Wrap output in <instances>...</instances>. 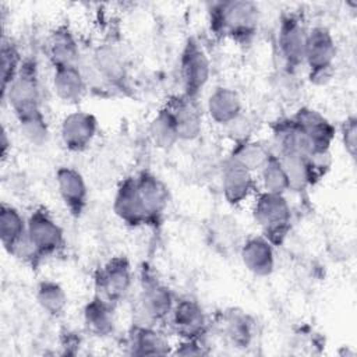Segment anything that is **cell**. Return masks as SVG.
Instances as JSON below:
<instances>
[{
	"mask_svg": "<svg viewBox=\"0 0 357 357\" xmlns=\"http://www.w3.org/2000/svg\"><path fill=\"white\" fill-rule=\"evenodd\" d=\"M96 294L117 304L127 297L132 286V268L126 255H114L100 265L93 276Z\"/></svg>",
	"mask_w": 357,
	"mask_h": 357,
	"instance_id": "cell-9",
	"label": "cell"
},
{
	"mask_svg": "<svg viewBox=\"0 0 357 357\" xmlns=\"http://www.w3.org/2000/svg\"><path fill=\"white\" fill-rule=\"evenodd\" d=\"M1 93L8 88L22 66V56L18 46L11 39L1 42Z\"/></svg>",
	"mask_w": 357,
	"mask_h": 357,
	"instance_id": "cell-33",
	"label": "cell"
},
{
	"mask_svg": "<svg viewBox=\"0 0 357 357\" xmlns=\"http://www.w3.org/2000/svg\"><path fill=\"white\" fill-rule=\"evenodd\" d=\"M272 153L273 152L265 144L251 138H244L234 142L229 156L255 174L264 167Z\"/></svg>",
	"mask_w": 357,
	"mask_h": 357,
	"instance_id": "cell-29",
	"label": "cell"
},
{
	"mask_svg": "<svg viewBox=\"0 0 357 357\" xmlns=\"http://www.w3.org/2000/svg\"><path fill=\"white\" fill-rule=\"evenodd\" d=\"M126 347L132 356H166L173 350L169 339L156 326L135 324L127 335Z\"/></svg>",
	"mask_w": 357,
	"mask_h": 357,
	"instance_id": "cell-22",
	"label": "cell"
},
{
	"mask_svg": "<svg viewBox=\"0 0 357 357\" xmlns=\"http://www.w3.org/2000/svg\"><path fill=\"white\" fill-rule=\"evenodd\" d=\"M82 318L86 331L96 337H107L114 331V304L95 296L85 304Z\"/></svg>",
	"mask_w": 357,
	"mask_h": 357,
	"instance_id": "cell-26",
	"label": "cell"
},
{
	"mask_svg": "<svg viewBox=\"0 0 357 357\" xmlns=\"http://www.w3.org/2000/svg\"><path fill=\"white\" fill-rule=\"evenodd\" d=\"M340 137H342L343 148L347 152V155L351 159H356V153H357V117L354 114H350L342 123Z\"/></svg>",
	"mask_w": 357,
	"mask_h": 357,
	"instance_id": "cell-35",
	"label": "cell"
},
{
	"mask_svg": "<svg viewBox=\"0 0 357 357\" xmlns=\"http://www.w3.org/2000/svg\"><path fill=\"white\" fill-rule=\"evenodd\" d=\"M336 53L335 39L326 26L315 25L308 29L304 66L307 67L311 82L321 85L331 78Z\"/></svg>",
	"mask_w": 357,
	"mask_h": 357,
	"instance_id": "cell-5",
	"label": "cell"
},
{
	"mask_svg": "<svg viewBox=\"0 0 357 357\" xmlns=\"http://www.w3.org/2000/svg\"><path fill=\"white\" fill-rule=\"evenodd\" d=\"M0 145H1V159L4 160V159L7 158L8 149L11 148V141L8 139V135H7V131H6L4 127H3V130H1V141H0Z\"/></svg>",
	"mask_w": 357,
	"mask_h": 357,
	"instance_id": "cell-37",
	"label": "cell"
},
{
	"mask_svg": "<svg viewBox=\"0 0 357 357\" xmlns=\"http://www.w3.org/2000/svg\"><path fill=\"white\" fill-rule=\"evenodd\" d=\"M113 212L128 227H141L146 225V216L138 194L135 176H127L119 183L113 198Z\"/></svg>",
	"mask_w": 357,
	"mask_h": 357,
	"instance_id": "cell-17",
	"label": "cell"
},
{
	"mask_svg": "<svg viewBox=\"0 0 357 357\" xmlns=\"http://www.w3.org/2000/svg\"><path fill=\"white\" fill-rule=\"evenodd\" d=\"M216 328L223 340L236 349H247L254 339V321L238 308L220 311L216 315Z\"/></svg>",
	"mask_w": 357,
	"mask_h": 357,
	"instance_id": "cell-18",
	"label": "cell"
},
{
	"mask_svg": "<svg viewBox=\"0 0 357 357\" xmlns=\"http://www.w3.org/2000/svg\"><path fill=\"white\" fill-rule=\"evenodd\" d=\"M206 113L212 121L227 127L241 117V98L233 88L216 86L206 99Z\"/></svg>",
	"mask_w": 357,
	"mask_h": 357,
	"instance_id": "cell-23",
	"label": "cell"
},
{
	"mask_svg": "<svg viewBox=\"0 0 357 357\" xmlns=\"http://www.w3.org/2000/svg\"><path fill=\"white\" fill-rule=\"evenodd\" d=\"M92 68L99 79L116 88H124L127 84V68L120 52L107 43L99 45L91 60Z\"/></svg>",
	"mask_w": 357,
	"mask_h": 357,
	"instance_id": "cell-21",
	"label": "cell"
},
{
	"mask_svg": "<svg viewBox=\"0 0 357 357\" xmlns=\"http://www.w3.org/2000/svg\"><path fill=\"white\" fill-rule=\"evenodd\" d=\"M167 321H170V326L180 340L204 339L209 329L202 305L191 297L177 298Z\"/></svg>",
	"mask_w": 357,
	"mask_h": 357,
	"instance_id": "cell-10",
	"label": "cell"
},
{
	"mask_svg": "<svg viewBox=\"0 0 357 357\" xmlns=\"http://www.w3.org/2000/svg\"><path fill=\"white\" fill-rule=\"evenodd\" d=\"M0 240L10 255L26 240V219L17 208L4 202L0 206Z\"/></svg>",
	"mask_w": 357,
	"mask_h": 357,
	"instance_id": "cell-27",
	"label": "cell"
},
{
	"mask_svg": "<svg viewBox=\"0 0 357 357\" xmlns=\"http://www.w3.org/2000/svg\"><path fill=\"white\" fill-rule=\"evenodd\" d=\"M138 194L145 211L146 226L156 227L162 223L170 202L167 185L152 172L141 170L135 174Z\"/></svg>",
	"mask_w": 357,
	"mask_h": 357,
	"instance_id": "cell-11",
	"label": "cell"
},
{
	"mask_svg": "<svg viewBox=\"0 0 357 357\" xmlns=\"http://www.w3.org/2000/svg\"><path fill=\"white\" fill-rule=\"evenodd\" d=\"M26 237L40 261L59 254L66 245L61 226L43 206L33 209L26 218Z\"/></svg>",
	"mask_w": 357,
	"mask_h": 357,
	"instance_id": "cell-8",
	"label": "cell"
},
{
	"mask_svg": "<svg viewBox=\"0 0 357 357\" xmlns=\"http://www.w3.org/2000/svg\"><path fill=\"white\" fill-rule=\"evenodd\" d=\"M293 121L305 135L314 153H329L331 145L335 139V126L318 110L303 106L291 116Z\"/></svg>",
	"mask_w": 357,
	"mask_h": 357,
	"instance_id": "cell-12",
	"label": "cell"
},
{
	"mask_svg": "<svg viewBox=\"0 0 357 357\" xmlns=\"http://www.w3.org/2000/svg\"><path fill=\"white\" fill-rule=\"evenodd\" d=\"M181 93L198 99L211 77V61L195 38H188L181 49L178 60Z\"/></svg>",
	"mask_w": 357,
	"mask_h": 357,
	"instance_id": "cell-7",
	"label": "cell"
},
{
	"mask_svg": "<svg viewBox=\"0 0 357 357\" xmlns=\"http://www.w3.org/2000/svg\"><path fill=\"white\" fill-rule=\"evenodd\" d=\"M21 134L32 145H43L49 138V126L43 112L18 120Z\"/></svg>",
	"mask_w": 357,
	"mask_h": 357,
	"instance_id": "cell-34",
	"label": "cell"
},
{
	"mask_svg": "<svg viewBox=\"0 0 357 357\" xmlns=\"http://www.w3.org/2000/svg\"><path fill=\"white\" fill-rule=\"evenodd\" d=\"M98 132L96 117L84 110H75L64 116L60 124V137L70 152H82L93 141Z\"/></svg>",
	"mask_w": 357,
	"mask_h": 357,
	"instance_id": "cell-14",
	"label": "cell"
},
{
	"mask_svg": "<svg viewBox=\"0 0 357 357\" xmlns=\"http://www.w3.org/2000/svg\"><path fill=\"white\" fill-rule=\"evenodd\" d=\"M45 52L53 68L79 66V46L67 24H60L49 33Z\"/></svg>",
	"mask_w": 357,
	"mask_h": 357,
	"instance_id": "cell-20",
	"label": "cell"
},
{
	"mask_svg": "<svg viewBox=\"0 0 357 357\" xmlns=\"http://www.w3.org/2000/svg\"><path fill=\"white\" fill-rule=\"evenodd\" d=\"M36 303L49 317L59 318L67 308V294L64 289L54 280L45 279L38 283L35 293Z\"/></svg>",
	"mask_w": 357,
	"mask_h": 357,
	"instance_id": "cell-30",
	"label": "cell"
},
{
	"mask_svg": "<svg viewBox=\"0 0 357 357\" xmlns=\"http://www.w3.org/2000/svg\"><path fill=\"white\" fill-rule=\"evenodd\" d=\"M149 137L156 148L169 151L178 142L176 124L169 110L162 106L149 123Z\"/></svg>",
	"mask_w": 357,
	"mask_h": 357,
	"instance_id": "cell-31",
	"label": "cell"
},
{
	"mask_svg": "<svg viewBox=\"0 0 357 357\" xmlns=\"http://www.w3.org/2000/svg\"><path fill=\"white\" fill-rule=\"evenodd\" d=\"M308 28L300 14L283 13L278 26V50L284 70L289 74L296 73L304 66V53Z\"/></svg>",
	"mask_w": 357,
	"mask_h": 357,
	"instance_id": "cell-6",
	"label": "cell"
},
{
	"mask_svg": "<svg viewBox=\"0 0 357 357\" xmlns=\"http://www.w3.org/2000/svg\"><path fill=\"white\" fill-rule=\"evenodd\" d=\"M173 117L178 141H192L202 131V110L198 99L184 93L170 96L163 105Z\"/></svg>",
	"mask_w": 357,
	"mask_h": 357,
	"instance_id": "cell-13",
	"label": "cell"
},
{
	"mask_svg": "<svg viewBox=\"0 0 357 357\" xmlns=\"http://www.w3.org/2000/svg\"><path fill=\"white\" fill-rule=\"evenodd\" d=\"M258 174H259V183L262 187L261 191L271 192V194H282V195H284L289 191L287 176L275 152L271 155V158L264 165V167L258 172Z\"/></svg>",
	"mask_w": 357,
	"mask_h": 357,
	"instance_id": "cell-32",
	"label": "cell"
},
{
	"mask_svg": "<svg viewBox=\"0 0 357 357\" xmlns=\"http://www.w3.org/2000/svg\"><path fill=\"white\" fill-rule=\"evenodd\" d=\"M1 99L8 103L17 121L42 112V91L35 57L24 59L18 74L1 93Z\"/></svg>",
	"mask_w": 357,
	"mask_h": 357,
	"instance_id": "cell-3",
	"label": "cell"
},
{
	"mask_svg": "<svg viewBox=\"0 0 357 357\" xmlns=\"http://www.w3.org/2000/svg\"><path fill=\"white\" fill-rule=\"evenodd\" d=\"M272 137L276 148V155H312L310 142L291 117H282L273 121Z\"/></svg>",
	"mask_w": 357,
	"mask_h": 357,
	"instance_id": "cell-24",
	"label": "cell"
},
{
	"mask_svg": "<svg viewBox=\"0 0 357 357\" xmlns=\"http://www.w3.org/2000/svg\"><path fill=\"white\" fill-rule=\"evenodd\" d=\"M222 192L227 204L237 206L247 201L255 191L254 173L227 156L222 166Z\"/></svg>",
	"mask_w": 357,
	"mask_h": 357,
	"instance_id": "cell-15",
	"label": "cell"
},
{
	"mask_svg": "<svg viewBox=\"0 0 357 357\" xmlns=\"http://www.w3.org/2000/svg\"><path fill=\"white\" fill-rule=\"evenodd\" d=\"M209 351L206 350V346L204 344V339H185L180 340L177 346L172 350V354L174 356H205Z\"/></svg>",
	"mask_w": 357,
	"mask_h": 357,
	"instance_id": "cell-36",
	"label": "cell"
},
{
	"mask_svg": "<svg viewBox=\"0 0 357 357\" xmlns=\"http://www.w3.org/2000/svg\"><path fill=\"white\" fill-rule=\"evenodd\" d=\"M252 218L262 236L275 247L283 244L291 229V208L282 194L258 191L252 204Z\"/></svg>",
	"mask_w": 357,
	"mask_h": 357,
	"instance_id": "cell-4",
	"label": "cell"
},
{
	"mask_svg": "<svg viewBox=\"0 0 357 357\" xmlns=\"http://www.w3.org/2000/svg\"><path fill=\"white\" fill-rule=\"evenodd\" d=\"M54 177L64 206L74 218H79L88 205V187L84 176L71 166H60Z\"/></svg>",
	"mask_w": 357,
	"mask_h": 357,
	"instance_id": "cell-16",
	"label": "cell"
},
{
	"mask_svg": "<svg viewBox=\"0 0 357 357\" xmlns=\"http://www.w3.org/2000/svg\"><path fill=\"white\" fill-rule=\"evenodd\" d=\"M211 31L237 43L248 45L259 25L258 4L250 0H223L208 4Z\"/></svg>",
	"mask_w": 357,
	"mask_h": 357,
	"instance_id": "cell-1",
	"label": "cell"
},
{
	"mask_svg": "<svg viewBox=\"0 0 357 357\" xmlns=\"http://www.w3.org/2000/svg\"><path fill=\"white\" fill-rule=\"evenodd\" d=\"M240 258L248 272L266 278L275 271V245L261 236H250L240 245Z\"/></svg>",
	"mask_w": 357,
	"mask_h": 357,
	"instance_id": "cell-19",
	"label": "cell"
},
{
	"mask_svg": "<svg viewBox=\"0 0 357 357\" xmlns=\"http://www.w3.org/2000/svg\"><path fill=\"white\" fill-rule=\"evenodd\" d=\"M52 84L56 96L67 105L78 103L86 91V77L81 66L53 68Z\"/></svg>",
	"mask_w": 357,
	"mask_h": 357,
	"instance_id": "cell-25",
	"label": "cell"
},
{
	"mask_svg": "<svg viewBox=\"0 0 357 357\" xmlns=\"http://www.w3.org/2000/svg\"><path fill=\"white\" fill-rule=\"evenodd\" d=\"M284 169L289 181V191L305 192L308 187L317 183V178L312 173L308 156L300 155H276Z\"/></svg>",
	"mask_w": 357,
	"mask_h": 357,
	"instance_id": "cell-28",
	"label": "cell"
},
{
	"mask_svg": "<svg viewBox=\"0 0 357 357\" xmlns=\"http://www.w3.org/2000/svg\"><path fill=\"white\" fill-rule=\"evenodd\" d=\"M174 303L176 298L172 290L148 265H144L139 275V293L134 307L132 324L156 326L169 319Z\"/></svg>",
	"mask_w": 357,
	"mask_h": 357,
	"instance_id": "cell-2",
	"label": "cell"
}]
</instances>
